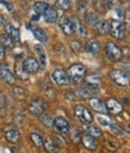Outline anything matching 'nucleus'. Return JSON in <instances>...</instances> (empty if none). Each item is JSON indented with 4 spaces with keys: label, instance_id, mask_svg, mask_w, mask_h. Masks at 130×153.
<instances>
[{
    "label": "nucleus",
    "instance_id": "nucleus-11",
    "mask_svg": "<svg viewBox=\"0 0 130 153\" xmlns=\"http://www.w3.org/2000/svg\"><path fill=\"white\" fill-rule=\"evenodd\" d=\"M0 79L8 85H13L14 79H16L13 73L8 69V67L6 65H2V63H0Z\"/></svg>",
    "mask_w": 130,
    "mask_h": 153
},
{
    "label": "nucleus",
    "instance_id": "nucleus-34",
    "mask_svg": "<svg viewBox=\"0 0 130 153\" xmlns=\"http://www.w3.org/2000/svg\"><path fill=\"white\" fill-rule=\"evenodd\" d=\"M70 48H72L73 51H75V53H80V51L82 50V44H81L80 41L74 39V41H72V43H70Z\"/></svg>",
    "mask_w": 130,
    "mask_h": 153
},
{
    "label": "nucleus",
    "instance_id": "nucleus-36",
    "mask_svg": "<svg viewBox=\"0 0 130 153\" xmlns=\"http://www.w3.org/2000/svg\"><path fill=\"white\" fill-rule=\"evenodd\" d=\"M72 139H73V141L78 142V141L81 139V134H80V130L75 129V130H74V133H73V135H72Z\"/></svg>",
    "mask_w": 130,
    "mask_h": 153
},
{
    "label": "nucleus",
    "instance_id": "nucleus-31",
    "mask_svg": "<svg viewBox=\"0 0 130 153\" xmlns=\"http://www.w3.org/2000/svg\"><path fill=\"white\" fill-rule=\"evenodd\" d=\"M100 80H101L100 75L99 74H95V73H93V74H91V75L87 76V84H89V85L98 86L99 82H100Z\"/></svg>",
    "mask_w": 130,
    "mask_h": 153
},
{
    "label": "nucleus",
    "instance_id": "nucleus-9",
    "mask_svg": "<svg viewBox=\"0 0 130 153\" xmlns=\"http://www.w3.org/2000/svg\"><path fill=\"white\" fill-rule=\"evenodd\" d=\"M105 105H106L107 112H110L112 115H118V114H120L123 111V104L119 100L114 99V98L107 99L106 103H105Z\"/></svg>",
    "mask_w": 130,
    "mask_h": 153
},
{
    "label": "nucleus",
    "instance_id": "nucleus-22",
    "mask_svg": "<svg viewBox=\"0 0 130 153\" xmlns=\"http://www.w3.org/2000/svg\"><path fill=\"white\" fill-rule=\"evenodd\" d=\"M35 50H36V53L38 55V59H39V61H38L39 67L44 68L45 65H47V54L44 51V48L42 45H39V44H36L35 45Z\"/></svg>",
    "mask_w": 130,
    "mask_h": 153
},
{
    "label": "nucleus",
    "instance_id": "nucleus-27",
    "mask_svg": "<svg viewBox=\"0 0 130 153\" xmlns=\"http://www.w3.org/2000/svg\"><path fill=\"white\" fill-rule=\"evenodd\" d=\"M48 7H49V5H48L47 2H44V1H36V2L33 4V11H35L36 14H38V16L44 14V12L47 11Z\"/></svg>",
    "mask_w": 130,
    "mask_h": 153
},
{
    "label": "nucleus",
    "instance_id": "nucleus-38",
    "mask_svg": "<svg viewBox=\"0 0 130 153\" xmlns=\"http://www.w3.org/2000/svg\"><path fill=\"white\" fill-rule=\"evenodd\" d=\"M4 56H5V50H4V48H2L1 44H0V61L4 59Z\"/></svg>",
    "mask_w": 130,
    "mask_h": 153
},
{
    "label": "nucleus",
    "instance_id": "nucleus-30",
    "mask_svg": "<svg viewBox=\"0 0 130 153\" xmlns=\"http://www.w3.org/2000/svg\"><path fill=\"white\" fill-rule=\"evenodd\" d=\"M12 92H13V94L17 97V98H19V99H23V98H25L26 97V91L23 88V87H20V86H13V88H12Z\"/></svg>",
    "mask_w": 130,
    "mask_h": 153
},
{
    "label": "nucleus",
    "instance_id": "nucleus-24",
    "mask_svg": "<svg viewBox=\"0 0 130 153\" xmlns=\"http://www.w3.org/2000/svg\"><path fill=\"white\" fill-rule=\"evenodd\" d=\"M14 72H16V76H17V78H19L20 80H26V79H27V76H29V73L24 69L23 62H17V63H16Z\"/></svg>",
    "mask_w": 130,
    "mask_h": 153
},
{
    "label": "nucleus",
    "instance_id": "nucleus-15",
    "mask_svg": "<svg viewBox=\"0 0 130 153\" xmlns=\"http://www.w3.org/2000/svg\"><path fill=\"white\" fill-rule=\"evenodd\" d=\"M81 141H82V145L89 149V151H94L97 147H98V141L94 136H91L88 134H83L81 136Z\"/></svg>",
    "mask_w": 130,
    "mask_h": 153
},
{
    "label": "nucleus",
    "instance_id": "nucleus-26",
    "mask_svg": "<svg viewBox=\"0 0 130 153\" xmlns=\"http://www.w3.org/2000/svg\"><path fill=\"white\" fill-rule=\"evenodd\" d=\"M85 130H86V134H88L91 136H94V137H99L103 134L100 128L97 127V126H93V124H86L85 126Z\"/></svg>",
    "mask_w": 130,
    "mask_h": 153
},
{
    "label": "nucleus",
    "instance_id": "nucleus-13",
    "mask_svg": "<svg viewBox=\"0 0 130 153\" xmlns=\"http://www.w3.org/2000/svg\"><path fill=\"white\" fill-rule=\"evenodd\" d=\"M4 135H5L6 140L8 142H12V143L18 142L20 139V134H19L18 129H16L14 127H6L4 129Z\"/></svg>",
    "mask_w": 130,
    "mask_h": 153
},
{
    "label": "nucleus",
    "instance_id": "nucleus-16",
    "mask_svg": "<svg viewBox=\"0 0 130 153\" xmlns=\"http://www.w3.org/2000/svg\"><path fill=\"white\" fill-rule=\"evenodd\" d=\"M43 16H44V20H45L47 23H49V24L55 23V22L57 20V18H58L57 11H56V8L52 7V6H49V7L47 8V11L44 12Z\"/></svg>",
    "mask_w": 130,
    "mask_h": 153
},
{
    "label": "nucleus",
    "instance_id": "nucleus-32",
    "mask_svg": "<svg viewBox=\"0 0 130 153\" xmlns=\"http://www.w3.org/2000/svg\"><path fill=\"white\" fill-rule=\"evenodd\" d=\"M56 6L60 10L66 11L72 6V0H56Z\"/></svg>",
    "mask_w": 130,
    "mask_h": 153
},
{
    "label": "nucleus",
    "instance_id": "nucleus-41",
    "mask_svg": "<svg viewBox=\"0 0 130 153\" xmlns=\"http://www.w3.org/2000/svg\"><path fill=\"white\" fill-rule=\"evenodd\" d=\"M0 1H1V0H0Z\"/></svg>",
    "mask_w": 130,
    "mask_h": 153
},
{
    "label": "nucleus",
    "instance_id": "nucleus-21",
    "mask_svg": "<svg viewBox=\"0 0 130 153\" xmlns=\"http://www.w3.org/2000/svg\"><path fill=\"white\" fill-rule=\"evenodd\" d=\"M31 31L33 33V36L42 43H45L48 41V35L47 32L42 29V27H38V26H31Z\"/></svg>",
    "mask_w": 130,
    "mask_h": 153
},
{
    "label": "nucleus",
    "instance_id": "nucleus-20",
    "mask_svg": "<svg viewBox=\"0 0 130 153\" xmlns=\"http://www.w3.org/2000/svg\"><path fill=\"white\" fill-rule=\"evenodd\" d=\"M4 29H5V33H7L14 42H16V41H19L20 33H19V30H18L16 26H13L12 24H5Z\"/></svg>",
    "mask_w": 130,
    "mask_h": 153
},
{
    "label": "nucleus",
    "instance_id": "nucleus-4",
    "mask_svg": "<svg viewBox=\"0 0 130 153\" xmlns=\"http://www.w3.org/2000/svg\"><path fill=\"white\" fill-rule=\"evenodd\" d=\"M105 53L110 61H119L122 59V49L113 42H107L105 44Z\"/></svg>",
    "mask_w": 130,
    "mask_h": 153
},
{
    "label": "nucleus",
    "instance_id": "nucleus-3",
    "mask_svg": "<svg viewBox=\"0 0 130 153\" xmlns=\"http://www.w3.org/2000/svg\"><path fill=\"white\" fill-rule=\"evenodd\" d=\"M109 25H110V32L114 38L123 39L125 37V26H124L123 22H120L118 19H111Z\"/></svg>",
    "mask_w": 130,
    "mask_h": 153
},
{
    "label": "nucleus",
    "instance_id": "nucleus-37",
    "mask_svg": "<svg viewBox=\"0 0 130 153\" xmlns=\"http://www.w3.org/2000/svg\"><path fill=\"white\" fill-rule=\"evenodd\" d=\"M4 108H5V97H4L2 92L0 91V111H1Z\"/></svg>",
    "mask_w": 130,
    "mask_h": 153
},
{
    "label": "nucleus",
    "instance_id": "nucleus-5",
    "mask_svg": "<svg viewBox=\"0 0 130 153\" xmlns=\"http://www.w3.org/2000/svg\"><path fill=\"white\" fill-rule=\"evenodd\" d=\"M74 114L83 124H91V122L93 121V116L91 111L85 105H81V104L76 105L74 108Z\"/></svg>",
    "mask_w": 130,
    "mask_h": 153
},
{
    "label": "nucleus",
    "instance_id": "nucleus-39",
    "mask_svg": "<svg viewBox=\"0 0 130 153\" xmlns=\"http://www.w3.org/2000/svg\"><path fill=\"white\" fill-rule=\"evenodd\" d=\"M125 130L128 131V134H130V123H126L125 124Z\"/></svg>",
    "mask_w": 130,
    "mask_h": 153
},
{
    "label": "nucleus",
    "instance_id": "nucleus-28",
    "mask_svg": "<svg viewBox=\"0 0 130 153\" xmlns=\"http://www.w3.org/2000/svg\"><path fill=\"white\" fill-rule=\"evenodd\" d=\"M30 139H31L32 143H33L36 147H43L44 140H43V137H42V135H41L39 133H36V131L31 133V134H30Z\"/></svg>",
    "mask_w": 130,
    "mask_h": 153
},
{
    "label": "nucleus",
    "instance_id": "nucleus-35",
    "mask_svg": "<svg viewBox=\"0 0 130 153\" xmlns=\"http://www.w3.org/2000/svg\"><path fill=\"white\" fill-rule=\"evenodd\" d=\"M110 129L113 131V133H116V134H118V135H123V130L117 126V124H114V123H112L111 126H110Z\"/></svg>",
    "mask_w": 130,
    "mask_h": 153
},
{
    "label": "nucleus",
    "instance_id": "nucleus-19",
    "mask_svg": "<svg viewBox=\"0 0 130 153\" xmlns=\"http://www.w3.org/2000/svg\"><path fill=\"white\" fill-rule=\"evenodd\" d=\"M85 48H86V50H87L88 53H91V54H98V53L100 51V48H101V47H100V43H99L95 38H91V39L87 41Z\"/></svg>",
    "mask_w": 130,
    "mask_h": 153
},
{
    "label": "nucleus",
    "instance_id": "nucleus-17",
    "mask_svg": "<svg viewBox=\"0 0 130 153\" xmlns=\"http://www.w3.org/2000/svg\"><path fill=\"white\" fill-rule=\"evenodd\" d=\"M43 146H44V148H45V151L48 153H57L58 149H60V147L56 143V141L54 140V137H47L44 140Z\"/></svg>",
    "mask_w": 130,
    "mask_h": 153
},
{
    "label": "nucleus",
    "instance_id": "nucleus-8",
    "mask_svg": "<svg viewBox=\"0 0 130 153\" xmlns=\"http://www.w3.org/2000/svg\"><path fill=\"white\" fill-rule=\"evenodd\" d=\"M47 109V103L45 100L41 99V98H36L33 99L30 105H29V110L32 115H36V116H39L41 114L44 112V110Z\"/></svg>",
    "mask_w": 130,
    "mask_h": 153
},
{
    "label": "nucleus",
    "instance_id": "nucleus-33",
    "mask_svg": "<svg viewBox=\"0 0 130 153\" xmlns=\"http://www.w3.org/2000/svg\"><path fill=\"white\" fill-rule=\"evenodd\" d=\"M74 25H75V31L78 32V35L79 36H81V37H83V36H86V29H85V26L80 23V22H74Z\"/></svg>",
    "mask_w": 130,
    "mask_h": 153
},
{
    "label": "nucleus",
    "instance_id": "nucleus-6",
    "mask_svg": "<svg viewBox=\"0 0 130 153\" xmlns=\"http://www.w3.org/2000/svg\"><path fill=\"white\" fill-rule=\"evenodd\" d=\"M58 25L61 27V30L64 32V35L67 36H72L75 32V25H74V20H72L69 17L67 16H62L58 19Z\"/></svg>",
    "mask_w": 130,
    "mask_h": 153
},
{
    "label": "nucleus",
    "instance_id": "nucleus-40",
    "mask_svg": "<svg viewBox=\"0 0 130 153\" xmlns=\"http://www.w3.org/2000/svg\"><path fill=\"white\" fill-rule=\"evenodd\" d=\"M126 1H129V2H130V0H126Z\"/></svg>",
    "mask_w": 130,
    "mask_h": 153
},
{
    "label": "nucleus",
    "instance_id": "nucleus-1",
    "mask_svg": "<svg viewBox=\"0 0 130 153\" xmlns=\"http://www.w3.org/2000/svg\"><path fill=\"white\" fill-rule=\"evenodd\" d=\"M67 74L72 81L81 82L86 76V67L81 63H74L68 68Z\"/></svg>",
    "mask_w": 130,
    "mask_h": 153
},
{
    "label": "nucleus",
    "instance_id": "nucleus-7",
    "mask_svg": "<svg viewBox=\"0 0 130 153\" xmlns=\"http://www.w3.org/2000/svg\"><path fill=\"white\" fill-rule=\"evenodd\" d=\"M51 79L57 85H68L70 82V79L67 74V72L62 68H57L51 73Z\"/></svg>",
    "mask_w": 130,
    "mask_h": 153
},
{
    "label": "nucleus",
    "instance_id": "nucleus-2",
    "mask_svg": "<svg viewBox=\"0 0 130 153\" xmlns=\"http://www.w3.org/2000/svg\"><path fill=\"white\" fill-rule=\"evenodd\" d=\"M111 80L117 84L118 86H122V87H126L130 85V76L128 73H125L124 71L122 69H112L110 73H109Z\"/></svg>",
    "mask_w": 130,
    "mask_h": 153
},
{
    "label": "nucleus",
    "instance_id": "nucleus-12",
    "mask_svg": "<svg viewBox=\"0 0 130 153\" xmlns=\"http://www.w3.org/2000/svg\"><path fill=\"white\" fill-rule=\"evenodd\" d=\"M88 104H89L91 109H93V110L97 111V112H100V114H106V112H107L105 103H104L101 99L97 98V97L89 98V99H88Z\"/></svg>",
    "mask_w": 130,
    "mask_h": 153
},
{
    "label": "nucleus",
    "instance_id": "nucleus-18",
    "mask_svg": "<svg viewBox=\"0 0 130 153\" xmlns=\"http://www.w3.org/2000/svg\"><path fill=\"white\" fill-rule=\"evenodd\" d=\"M94 30L97 33L104 36L110 32V25L106 20H98V23L94 25Z\"/></svg>",
    "mask_w": 130,
    "mask_h": 153
},
{
    "label": "nucleus",
    "instance_id": "nucleus-23",
    "mask_svg": "<svg viewBox=\"0 0 130 153\" xmlns=\"http://www.w3.org/2000/svg\"><path fill=\"white\" fill-rule=\"evenodd\" d=\"M0 44L2 48L6 49H12L14 47V41L7 35V33H0Z\"/></svg>",
    "mask_w": 130,
    "mask_h": 153
},
{
    "label": "nucleus",
    "instance_id": "nucleus-25",
    "mask_svg": "<svg viewBox=\"0 0 130 153\" xmlns=\"http://www.w3.org/2000/svg\"><path fill=\"white\" fill-rule=\"evenodd\" d=\"M39 121H41V123H42L44 127H47V128L54 127V120H52V117H51L50 114H47V112L41 114V115H39Z\"/></svg>",
    "mask_w": 130,
    "mask_h": 153
},
{
    "label": "nucleus",
    "instance_id": "nucleus-29",
    "mask_svg": "<svg viewBox=\"0 0 130 153\" xmlns=\"http://www.w3.org/2000/svg\"><path fill=\"white\" fill-rule=\"evenodd\" d=\"M85 19H86L87 24H89V25H95V24L98 23V20H99V16H98V13H95V12H88V13H86Z\"/></svg>",
    "mask_w": 130,
    "mask_h": 153
},
{
    "label": "nucleus",
    "instance_id": "nucleus-14",
    "mask_svg": "<svg viewBox=\"0 0 130 153\" xmlns=\"http://www.w3.org/2000/svg\"><path fill=\"white\" fill-rule=\"evenodd\" d=\"M54 127L56 128L57 131H60L62 134L69 131V122L64 117H62V116H57L54 120Z\"/></svg>",
    "mask_w": 130,
    "mask_h": 153
},
{
    "label": "nucleus",
    "instance_id": "nucleus-10",
    "mask_svg": "<svg viewBox=\"0 0 130 153\" xmlns=\"http://www.w3.org/2000/svg\"><path fill=\"white\" fill-rule=\"evenodd\" d=\"M23 66H24V69L29 73V74H33V73H37L38 69H39V63H38V60L32 57V56H29L26 57L24 61H23Z\"/></svg>",
    "mask_w": 130,
    "mask_h": 153
}]
</instances>
